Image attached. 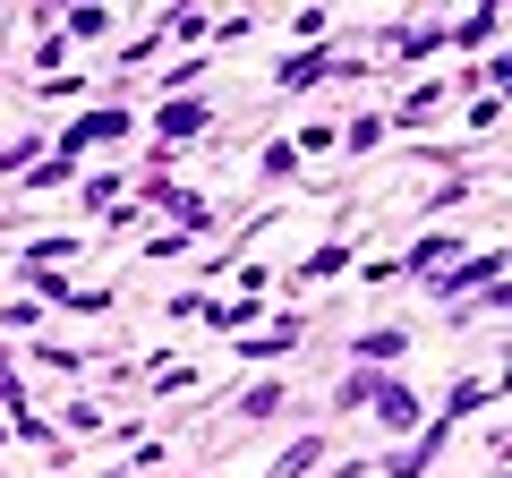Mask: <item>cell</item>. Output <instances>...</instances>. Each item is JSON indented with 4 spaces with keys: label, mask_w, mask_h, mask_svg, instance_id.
Masks as SVG:
<instances>
[{
    "label": "cell",
    "mask_w": 512,
    "mask_h": 478,
    "mask_svg": "<svg viewBox=\"0 0 512 478\" xmlns=\"http://www.w3.org/2000/svg\"><path fill=\"white\" fill-rule=\"evenodd\" d=\"M111 137H128V111L111 103V111H86L69 137H60V154H86V146H111Z\"/></svg>",
    "instance_id": "cell-3"
},
{
    "label": "cell",
    "mask_w": 512,
    "mask_h": 478,
    "mask_svg": "<svg viewBox=\"0 0 512 478\" xmlns=\"http://www.w3.org/2000/svg\"><path fill=\"white\" fill-rule=\"evenodd\" d=\"M367 410H376V427H384V436H410V427H419V393H410L402 376H384Z\"/></svg>",
    "instance_id": "cell-2"
},
{
    "label": "cell",
    "mask_w": 512,
    "mask_h": 478,
    "mask_svg": "<svg viewBox=\"0 0 512 478\" xmlns=\"http://www.w3.org/2000/svg\"><path fill=\"white\" fill-rule=\"evenodd\" d=\"M111 35V9H69V43H103Z\"/></svg>",
    "instance_id": "cell-10"
},
{
    "label": "cell",
    "mask_w": 512,
    "mask_h": 478,
    "mask_svg": "<svg viewBox=\"0 0 512 478\" xmlns=\"http://www.w3.org/2000/svg\"><path fill=\"white\" fill-rule=\"evenodd\" d=\"M376 385H384L376 368H350L342 385H333V410H367V402H376Z\"/></svg>",
    "instance_id": "cell-5"
},
{
    "label": "cell",
    "mask_w": 512,
    "mask_h": 478,
    "mask_svg": "<svg viewBox=\"0 0 512 478\" xmlns=\"http://www.w3.org/2000/svg\"><path fill=\"white\" fill-rule=\"evenodd\" d=\"M0 444H9V427H0Z\"/></svg>",
    "instance_id": "cell-15"
},
{
    "label": "cell",
    "mask_w": 512,
    "mask_h": 478,
    "mask_svg": "<svg viewBox=\"0 0 512 478\" xmlns=\"http://www.w3.org/2000/svg\"><path fill=\"white\" fill-rule=\"evenodd\" d=\"M274 410H282V385H274V376H265V385H248V393H239V419H274Z\"/></svg>",
    "instance_id": "cell-8"
},
{
    "label": "cell",
    "mask_w": 512,
    "mask_h": 478,
    "mask_svg": "<svg viewBox=\"0 0 512 478\" xmlns=\"http://www.w3.org/2000/svg\"><path fill=\"white\" fill-rule=\"evenodd\" d=\"M342 77H367V69H359V60H342V52H299V60H282L274 86L282 94H308V86H342Z\"/></svg>",
    "instance_id": "cell-1"
},
{
    "label": "cell",
    "mask_w": 512,
    "mask_h": 478,
    "mask_svg": "<svg viewBox=\"0 0 512 478\" xmlns=\"http://www.w3.org/2000/svg\"><path fill=\"white\" fill-rule=\"evenodd\" d=\"M342 265H350V248H308L291 282H325V274H342Z\"/></svg>",
    "instance_id": "cell-7"
},
{
    "label": "cell",
    "mask_w": 512,
    "mask_h": 478,
    "mask_svg": "<svg viewBox=\"0 0 512 478\" xmlns=\"http://www.w3.org/2000/svg\"><path fill=\"white\" fill-rule=\"evenodd\" d=\"M103 478H128V470H103Z\"/></svg>",
    "instance_id": "cell-14"
},
{
    "label": "cell",
    "mask_w": 512,
    "mask_h": 478,
    "mask_svg": "<svg viewBox=\"0 0 512 478\" xmlns=\"http://www.w3.org/2000/svg\"><path fill=\"white\" fill-rule=\"evenodd\" d=\"M376 137H384V120H376V111H359V120H350V129H333V146L367 154V146H376Z\"/></svg>",
    "instance_id": "cell-9"
},
{
    "label": "cell",
    "mask_w": 512,
    "mask_h": 478,
    "mask_svg": "<svg viewBox=\"0 0 512 478\" xmlns=\"http://www.w3.org/2000/svg\"><path fill=\"white\" fill-rule=\"evenodd\" d=\"M470 129H478V137H495V129H504V103H495V94H478V111H470Z\"/></svg>",
    "instance_id": "cell-11"
},
{
    "label": "cell",
    "mask_w": 512,
    "mask_h": 478,
    "mask_svg": "<svg viewBox=\"0 0 512 478\" xmlns=\"http://www.w3.org/2000/svg\"><path fill=\"white\" fill-rule=\"evenodd\" d=\"M86 205H94V214H103V205H120V180H111V171H94V180H86Z\"/></svg>",
    "instance_id": "cell-12"
},
{
    "label": "cell",
    "mask_w": 512,
    "mask_h": 478,
    "mask_svg": "<svg viewBox=\"0 0 512 478\" xmlns=\"http://www.w3.org/2000/svg\"><path fill=\"white\" fill-rule=\"evenodd\" d=\"M402 350H410V325H376V333H359V368H376V376H384Z\"/></svg>",
    "instance_id": "cell-4"
},
{
    "label": "cell",
    "mask_w": 512,
    "mask_h": 478,
    "mask_svg": "<svg viewBox=\"0 0 512 478\" xmlns=\"http://www.w3.org/2000/svg\"><path fill=\"white\" fill-rule=\"evenodd\" d=\"M60 419H69V436H94V427H103V410H94V402H69Z\"/></svg>",
    "instance_id": "cell-13"
},
{
    "label": "cell",
    "mask_w": 512,
    "mask_h": 478,
    "mask_svg": "<svg viewBox=\"0 0 512 478\" xmlns=\"http://www.w3.org/2000/svg\"><path fill=\"white\" fill-rule=\"evenodd\" d=\"M316 461H325V436H299V444H291V453H282V461H274L265 478H308Z\"/></svg>",
    "instance_id": "cell-6"
}]
</instances>
